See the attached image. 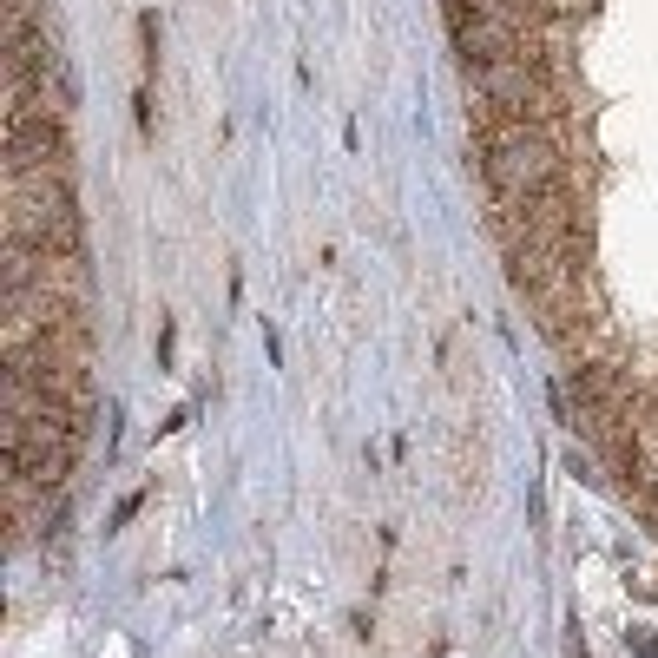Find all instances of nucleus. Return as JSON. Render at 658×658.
<instances>
[{"instance_id": "obj_3", "label": "nucleus", "mask_w": 658, "mask_h": 658, "mask_svg": "<svg viewBox=\"0 0 658 658\" xmlns=\"http://www.w3.org/2000/svg\"><path fill=\"white\" fill-rule=\"evenodd\" d=\"M139 507H145V494H126V501H119V514H112V527H126V520L139 514Z\"/></svg>"}, {"instance_id": "obj_1", "label": "nucleus", "mask_w": 658, "mask_h": 658, "mask_svg": "<svg viewBox=\"0 0 658 658\" xmlns=\"http://www.w3.org/2000/svg\"><path fill=\"white\" fill-rule=\"evenodd\" d=\"M474 172L487 185V204H520L566 185L580 178L573 126H474Z\"/></svg>"}, {"instance_id": "obj_4", "label": "nucleus", "mask_w": 658, "mask_h": 658, "mask_svg": "<svg viewBox=\"0 0 658 658\" xmlns=\"http://www.w3.org/2000/svg\"><path fill=\"white\" fill-rule=\"evenodd\" d=\"M566 658H586V645H580V632H573V645H566Z\"/></svg>"}, {"instance_id": "obj_2", "label": "nucleus", "mask_w": 658, "mask_h": 658, "mask_svg": "<svg viewBox=\"0 0 658 658\" xmlns=\"http://www.w3.org/2000/svg\"><path fill=\"white\" fill-rule=\"evenodd\" d=\"M139 47H145V73H158V20L139 14Z\"/></svg>"}]
</instances>
